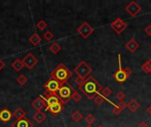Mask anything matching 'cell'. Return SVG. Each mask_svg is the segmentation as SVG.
<instances>
[{
  "label": "cell",
  "instance_id": "1",
  "mask_svg": "<svg viewBox=\"0 0 151 127\" xmlns=\"http://www.w3.org/2000/svg\"><path fill=\"white\" fill-rule=\"evenodd\" d=\"M102 89L103 88H102L101 85L92 76H88L85 80L84 84L82 86L79 87V90L81 92H82L85 95V96L89 100L94 99L96 95H97L98 94H101Z\"/></svg>",
  "mask_w": 151,
  "mask_h": 127
},
{
  "label": "cell",
  "instance_id": "2",
  "mask_svg": "<svg viewBox=\"0 0 151 127\" xmlns=\"http://www.w3.org/2000/svg\"><path fill=\"white\" fill-rule=\"evenodd\" d=\"M72 76H73V72L64 64H59L50 72V77L57 80L61 84L68 82V80L72 78Z\"/></svg>",
  "mask_w": 151,
  "mask_h": 127
},
{
  "label": "cell",
  "instance_id": "3",
  "mask_svg": "<svg viewBox=\"0 0 151 127\" xmlns=\"http://www.w3.org/2000/svg\"><path fill=\"white\" fill-rule=\"evenodd\" d=\"M74 92H75V89L73 88V87L70 83L65 82L61 85V87L58 92V95L61 102L63 103V104L65 105L67 103H69L70 100H72V96Z\"/></svg>",
  "mask_w": 151,
  "mask_h": 127
},
{
  "label": "cell",
  "instance_id": "4",
  "mask_svg": "<svg viewBox=\"0 0 151 127\" xmlns=\"http://www.w3.org/2000/svg\"><path fill=\"white\" fill-rule=\"evenodd\" d=\"M73 71L78 75V77L86 80L88 76H90V73L92 72L93 70L84 60H82L75 66Z\"/></svg>",
  "mask_w": 151,
  "mask_h": 127
},
{
  "label": "cell",
  "instance_id": "5",
  "mask_svg": "<svg viewBox=\"0 0 151 127\" xmlns=\"http://www.w3.org/2000/svg\"><path fill=\"white\" fill-rule=\"evenodd\" d=\"M61 83L59 81H58L57 80L53 79V78H50L43 85V88L45 89V92L49 93V94H58L60 87H61Z\"/></svg>",
  "mask_w": 151,
  "mask_h": 127
},
{
  "label": "cell",
  "instance_id": "6",
  "mask_svg": "<svg viewBox=\"0 0 151 127\" xmlns=\"http://www.w3.org/2000/svg\"><path fill=\"white\" fill-rule=\"evenodd\" d=\"M77 33L84 39H88L95 31V28L91 27L87 21H84L78 28H77Z\"/></svg>",
  "mask_w": 151,
  "mask_h": 127
},
{
  "label": "cell",
  "instance_id": "7",
  "mask_svg": "<svg viewBox=\"0 0 151 127\" xmlns=\"http://www.w3.org/2000/svg\"><path fill=\"white\" fill-rule=\"evenodd\" d=\"M114 80L119 83H124L125 81H127V80L128 79V77L126 74L125 70L122 68V64H121V55L119 54V69L116 71V72L113 75Z\"/></svg>",
  "mask_w": 151,
  "mask_h": 127
},
{
  "label": "cell",
  "instance_id": "8",
  "mask_svg": "<svg viewBox=\"0 0 151 127\" xmlns=\"http://www.w3.org/2000/svg\"><path fill=\"white\" fill-rule=\"evenodd\" d=\"M44 96L45 97H43V100L45 102V110L46 111L48 110L49 107H50L51 105H53L55 103H62L58 94H49L47 92H44Z\"/></svg>",
  "mask_w": 151,
  "mask_h": 127
},
{
  "label": "cell",
  "instance_id": "9",
  "mask_svg": "<svg viewBox=\"0 0 151 127\" xmlns=\"http://www.w3.org/2000/svg\"><path fill=\"white\" fill-rule=\"evenodd\" d=\"M110 27L117 34H120L127 27V24L121 18H117L110 24Z\"/></svg>",
  "mask_w": 151,
  "mask_h": 127
},
{
  "label": "cell",
  "instance_id": "10",
  "mask_svg": "<svg viewBox=\"0 0 151 127\" xmlns=\"http://www.w3.org/2000/svg\"><path fill=\"white\" fill-rule=\"evenodd\" d=\"M142 11L141 5L136 3L135 1H131L127 6H126V11L131 16V17H136Z\"/></svg>",
  "mask_w": 151,
  "mask_h": 127
},
{
  "label": "cell",
  "instance_id": "11",
  "mask_svg": "<svg viewBox=\"0 0 151 127\" xmlns=\"http://www.w3.org/2000/svg\"><path fill=\"white\" fill-rule=\"evenodd\" d=\"M22 63L27 69H33L38 64V59L31 52H29L23 57Z\"/></svg>",
  "mask_w": 151,
  "mask_h": 127
},
{
  "label": "cell",
  "instance_id": "12",
  "mask_svg": "<svg viewBox=\"0 0 151 127\" xmlns=\"http://www.w3.org/2000/svg\"><path fill=\"white\" fill-rule=\"evenodd\" d=\"M31 106L36 110V111H42V110L45 107V102L43 100V96L40 95L36 97L31 103Z\"/></svg>",
  "mask_w": 151,
  "mask_h": 127
},
{
  "label": "cell",
  "instance_id": "13",
  "mask_svg": "<svg viewBox=\"0 0 151 127\" xmlns=\"http://www.w3.org/2000/svg\"><path fill=\"white\" fill-rule=\"evenodd\" d=\"M126 49L130 52V53H134L139 48H140V44L136 42V40L133 37L131 38L127 42H126L125 44Z\"/></svg>",
  "mask_w": 151,
  "mask_h": 127
},
{
  "label": "cell",
  "instance_id": "14",
  "mask_svg": "<svg viewBox=\"0 0 151 127\" xmlns=\"http://www.w3.org/2000/svg\"><path fill=\"white\" fill-rule=\"evenodd\" d=\"M63 109H64V104L62 103H55V104L51 105L50 107H49L47 111H50L51 113V115H53V116H58L59 113H61Z\"/></svg>",
  "mask_w": 151,
  "mask_h": 127
},
{
  "label": "cell",
  "instance_id": "15",
  "mask_svg": "<svg viewBox=\"0 0 151 127\" xmlns=\"http://www.w3.org/2000/svg\"><path fill=\"white\" fill-rule=\"evenodd\" d=\"M12 118V113L6 108L3 109L0 111V120L4 123H7L9 122Z\"/></svg>",
  "mask_w": 151,
  "mask_h": 127
},
{
  "label": "cell",
  "instance_id": "16",
  "mask_svg": "<svg viewBox=\"0 0 151 127\" xmlns=\"http://www.w3.org/2000/svg\"><path fill=\"white\" fill-rule=\"evenodd\" d=\"M12 127H34V126L28 118H25L19 120H16L12 124Z\"/></svg>",
  "mask_w": 151,
  "mask_h": 127
},
{
  "label": "cell",
  "instance_id": "17",
  "mask_svg": "<svg viewBox=\"0 0 151 127\" xmlns=\"http://www.w3.org/2000/svg\"><path fill=\"white\" fill-rule=\"evenodd\" d=\"M127 108L131 112H136V111L141 108V104H140L139 102H137L134 98H133V99H131V100L127 103Z\"/></svg>",
  "mask_w": 151,
  "mask_h": 127
},
{
  "label": "cell",
  "instance_id": "18",
  "mask_svg": "<svg viewBox=\"0 0 151 127\" xmlns=\"http://www.w3.org/2000/svg\"><path fill=\"white\" fill-rule=\"evenodd\" d=\"M46 118H47L46 115H45L44 113H42V111H36V112L34 114V116H33V119H34L35 122L37 123L38 125L43 123V122L45 121Z\"/></svg>",
  "mask_w": 151,
  "mask_h": 127
},
{
  "label": "cell",
  "instance_id": "19",
  "mask_svg": "<svg viewBox=\"0 0 151 127\" xmlns=\"http://www.w3.org/2000/svg\"><path fill=\"white\" fill-rule=\"evenodd\" d=\"M29 42H31L32 45L34 46H37L38 44H40V42H42V38L40 37V35L36 33L33 34L29 38H28Z\"/></svg>",
  "mask_w": 151,
  "mask_h": 127
},
{
  "label": "cell",
  "instance_id": "20",
  "mask_svg": "<svg viewBox=\"0 0 151 127\" xmlns=\"http://www.w3.org/2000/svg\"><path fill=\"white\" fill-rule=\"evenodd\" d=\"M11 66L13 68V70H14L15 72H19V71L24 67V65H23V63H22V60L17 58V59H15V60L11 64Z\"/></svg>",
  "mask_w": 151,
  "mask_h": 127
},
{
  "label": "cell",
  "instance_id": "21",
  "mask_svg": "<svg viewBox=\"0 0 151 127\" xmlns=\"http://www.w3.org/2000/svg\"><path fill=\"white\" fill-rule=\"evenodd\" d=\"M12 116H14L17 118V120H19V119H22V118H26V112L20 107H18L14 110V112L12 113Z\"/></svg>",
  "mask_w": 151,
  "mask_h": 127
},
{
  "label": "cell",
  "instance_id": "22",
  "mask_svg": "<svg viewBox=\"0 0 151 127\" xmlns=\"http://www.w3.org/2000/svg\"><path fill=\"white\" fill-rule=\"evenodd\" d=\"M72 119L74 121V122H76V123H78V122H80V121H81L82 120V118H83V115H82V113L80 111V110H74L73 112V114H72Z\"/></svg>",
  "mask_w": 151,
  "mask_h": 127
},
{
  "label": "cell",
  "instance_id": "23",
  "mask_svg": "<svg viewBox=\"0 0 151 127\" xmlns=\"http://www.w3.org/2000/svg\"><path fill=\"white\" fill-rule=\"evenodd\" d=\"M142 70L147 74H151V58L146 61L142 65Z\"/></svg>",
  "mask_w": 151,
  "mask_h": 127
},
{
  "label": "cell",
  "instance_id": "24",
  "mask_svg": "<svg viewBox=\"0 0 151 127\" xmlns=\"http://www.w3.org/2000/svg\"><path fill=\"white\" fill-rule=\"evenodd\" d=\"M50 50L52 54L57 55L60 50H61V46L58 43V42H53L50 46Z\"/></svg>",
  "mask_w": 151,
  "mask_h": 127
},
{
  "label": "cell",
  "instance_id": "25",
  "mask_svg": "<svg viewBox=\"0 0 151 127\" xmlns=\"http://www.w3.org/2000/svg\"><path fill=\"white\" fill-rule=\"evenodd\" d=\"M93 100H94V102H95V103H96V105L100 106V105H102V104L104 103L105 97H104L102 94H98L97 95L95 96V98H94Z\"/></svg>",
  "mask_w": 151,
  "mask_h": 127
},
{
  "label": "cell",
  "instance_id": "26",
  "mask_svg": "<svg viewBox=\"0 0 151 127\" xmlns=\"http://www.w3.org/2000/svg\"><path fill=\"white\" fill-rule=\"evenodd\" d=\"M16 81H17V83H18L19 85H20V86H24V85L27 82V78L25 75L20 74L19 76H18V77H17Z\"/></svg>",
  "mask_w": 151,
  "mask_h": 127
},
{
  "label": "cell",
  "instance_id": "27",
  "mask_svg": "<svg viewBox=\"0 0 151 127\" xmlns=\"http://www.w3.org/2000/svg\"><path fill=\"white\" fill-rule=\"evenodd\" d=\"M47 23L43 20V19H41V20H39L38 22H37V24H36V27H37V28L40 30V31H43L46 27H47Z\"/></svg>",
  "mask_w": 151,
  "mask_h": 127
},
{
  "label": "cell",
  "instance_id": "28",
  "mask_svg": "<svg viewBox=\"0 0 151 127\" xmlns=\"http://www.w3.org/2000/svg\"><path fill=\"white\" fill-rule=\"evenodd\" d=\"M95 121H96V118H95V117L92 114H88V116L85 117V122L88 126H92V124L95 123Z\"/></svg>",
  "mask_w": 151,
  "mask_h": 127
},
{
  "label": "cell",
  "instance_id": "29",
  "mask_svg": "<svg viewBox=\"0 0 151 127\" xmlns=\"http://www.w3.org/2000/svg\"><path fill=\"white\" fill-rule=\"evenodd\" d=\"M43 38L47 41V42H50L53 38H54V34L51 31L48 30L43 34Z\"/></svg>",
  "mask_w": 151,
  "mask_h": 127
},
{
  "label": "cell",
  "instance_id": "30",
  "mask_svg": "<svg viewBox=\"0 0 151 127\" xmlns=\"http://www.w3.org/2000/svg\"><path fill=\"white\" fill-rule=\"evenodd\" d=\"M101 94H102L104 97H108V96H110V95H112V90H111L110 88L105 87L104 88H103V89H102Z\"/></svg>",
  "mask_w": 151,
  "mask_h": 127
},
{
  "label": "cell",
  "instance_id": "31",
  "mask_svg": "<svg viewBox=\"0 0 151 127\" xmlns=\"http://www.w3.org/2000/svg\"><path fill=\"white\" fill-rule=\"evenodd\" d=\"M81 95L75 90V92L73 93V95L72 96V100H73V102H75V103H78L81 101Z\"/></svg>",
  "mask_w": 151,
  "mask_h": 127
},
{
  "label": "cell",
  "instance_id": "32",
  "mask_svg": "<svg viewBox=\"0 0 151 127\" xmlns=\"http://www.w3.org/2000/svg\"><path fill=\"white\" fill-rule=\"evenodd\" d=\"M116 98H117V100H119V102H122V101H124V99L126 98V95H125V93H124L123 91H119L118 94L116 95Z\"/></svg>",
  "mask_w": 151,
  "mask_h": 127
},
{
  "label": "cell",
  "instance_id": "33",
  "mask_svg": "<svg viewBox=\"0 0 151 127\" xmlns=\"http://www.w3.org/2000/svg\"><path fill=\"white\" fill-rule=\"evenodd\" d=\"M74 82L76 83V85H78V87H81V86H82V85L84 84L85 80L82 79V78H81V77H77V78L74 80Z\"/></svg>",
  "mask_w": 151,
  "mask_h": 127
},
{
  "label": "cell",
  "instance_id": "34",
  "mask_svg": "<svg viewBox=\"0 0 151 127\" xmlns=\"http://www.w3.org/2000/svg\"><path fill=\"white\" fill-rule=\"evenodd\" d=\"M117 106L121 110H124L126 108H127V103H126V102H124V101H122V102H119L118 104H117Z\"/></svg>",
  "mask_w": 151,
  "mask_h": 127
},
{
  "label": "cell",
  "instance_id": "35",
  "mask_svg": "<svg viewBox=\"0 0 151 127\" xmlns=\"http://www.w3.org/2000/svg\"><path fill=\"white\" fill-rule=\"evenodd\" d=\"M121 111H122V110H120L117 105H115V106H114V108L112 109V112H113V114H114V115H116V116H117V115H119Z\"/></svg>",
  "mask_w": 151,
  "mask_h": 127
},
{
  "label": "cell",
  "instance_id": "36",
  "mask_svg": "<svg viewBox=\"0 0 151 127\" xmlns=\"http://www.w3.org/2000/svg\"><path fill=\"white\" fill-rule=\"evenodd\" d=\"M144 32L147 34V35L151 36V25H148V26L144 28Z\"/></svg>",
  "mask_w": 151,
  "mask_h": 127
},
{
  "label": "cell",
  "instance_id": "37",
  "mask_svg": "<svg viewBox=\"0 0 151 127\" xmlns=\"http://www.w3.org/2000/svg\"><path fill=\"white\" fill-rule=\"evenodd\" d=\"M125 72H126V74H127V76L129 78L132 74H133V71H132V69H130L129 67H126L125 69Z\"/></svg>",
  "mask_w": 151,
  "mask_h": 127
},
{
  "label": "cell",
  "instance_id": "38",
  "mask_svg": "<svg viewBox=\"0 0 151 127\" xmlns=\"http://www.w3.org/2000/svg\"><path fill=\"white\" fill-rule=\"evenodd\" d=\"M137 127H150V126L148 125V123L146 121H143V122H141Z\"/></svg>",
  "mask_w": 151,
  "mask_h": 127
},
{
  "label": "cell",
  "instance_id": "39",
  "mask_svg": "<svg viewBox=\"0 0 151 127\" xmlns=\"http://www.w3.org/2000/svg\"><path fill=\"white\" fill-rule=\"evenodd\" d=\"M4 66H5V64H4V61H3V60L0 58V72L2 71V69H3Z\"/></svg>",
  "mask_w": 151,
  "mask_h": 127
},
{
  "label": "cell",
  "instance_id": "40",
  "mask_svg": "<svg viewBox=\"0 0 151 127\" xmlns=\"http://www.w3.org/2000/svg\"><path fill=\"white\" fill-rule=\"evenodd\" d=\"M147 112L149 113V115L150 116H151V104L147 108Z\"/></svg>",
  "mask_w": 151,
  "mask_h": 127
},
{
  "label": "cell",
  "instance_id": "41",
  "mask_svg": "<svg viewBox=\"0 0 151 127\" xmlns=\"http://www.w3.org/2000/svg\"><path fill=\"white\" fill-rule=\"evenodd\" d=\"M86 127H93V126H88V125Z\"/></svg>",
  "mask_w": 151,
  "mask_h": 127
},
{
  "label": "cell",
  "instance_id": "42",
  "mask_svg": "<svg viewBox=\"0 0 151 127\" xmlns=\"http://www.w3.org/2000/svg\"><path fill=\"white\" fill-rule=\"evenodd\" d=\"M97 127H104V126H98Z\"/></svg>",
  "mask_w": 151,
  "mask_h": 127
},
{
  "label": "cell",
  "instance_id": "43",
  "mask_svg": "<svg viewBox=\"0 0 151 127\" xmlns=\"http://www.w3.org/2000/svg\"><path fill=\"white\" fill-rule=\"evenodd\" d=\"M150 49H151V47H150Z\"/></svg>",
  "mask_w": 151,
  "mask_h": 127
}]
</instances>
